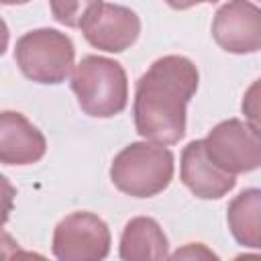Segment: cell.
Returning a JSON list of instances; mask_svg holds the SVG:
<instances>
[{"label":"cell","instance_id":"1","mask_svg":"<svg viewBox=\"0 0 261 261\" xmlns=\"http://www.w3.org/2000/svg\"><path fill=\"white\" fill-rule=\"evenodd\" d=\"M198 69L184 55H165L151 63L135 90V128L153 143L175 145L186 135V106L198 90Z\"/></svg>","mask_w":261,"mask_h":261},{"label":"cell","instance_id":"2","mask_svg":"<svg viewBox=\"0 0 261 261\" xmlns=\"http://www.w3.org/2000/svg\"><path fill=\"white\" fill-rule=\"evenodd\" d=\"M80 108L94 118H112L126 108L128 80L124 67L102 55H86L71 73Z\"/></svg>","mask_w":261,"mask_h":261},{"label":"cell","instance_id":"3","mask_svg":"<svg viewBox=\"0 0 261 261\" xmlns=\"http://www.w3.org/2000/svg\"><path fill=\"white\" fill-rule=\"evenodd\" d=\"M173 177V153L153 141L126 145L110 165L112 184L126 196L153 198L161 194Z\"/></svg>","mask_w":261,"mask_h":261},{"label":"cell","instance_id":"4","mask_svg":"<svg viewBox=\"0 0 261 261\" xmlns=\"http://www.w3.org/2000/svg\"><path fill=\"white\" fill-rule=\"evenodd\" d=\"M14 61L24 77L37 84H61L75 67L71 39L57 29H35L14 45Z\"/></svg>","mask_w":261,"mask_h":261},{"label":"cell","instance_id":"5","mask_svg":"<svg viewBox=\"0 0 261 261\" xmlns=\"http://www.w3.org/2000/svg\"><path fill=\"white\" fill-rule=\"evenodd\" d=\"M204 147L208 157L232 175L261 167V130L249 120L228 118L218 122L206 135Z\"/></svg>","mask_w":261,"mask_h":261},{"label":"cell","instance_id":"6","mask_svg":"<svg viewBox=\"0 0 261 261\" xmlns=\"http://www.w3.org/2000/svg\"><path fill=\"white\" fill-rule=\"evenodd\" d=\"M53 255L59 261H100L110 253L108 224L92 212H71L53 230Z\"/></svg>","mask_w":261,"mask_h":261},{"label":"cell","instance_id":"7","mask_svg":"<svg viewBox=\"0 0 261 261\" xmlns=\"http://www.w3.org/2000/svg\"><path fill=\"white\" fill-rule=\"evenodd\" d=\"M212 37L226 53L247 55L261 51V8L249 0L224 2L214 14Z\"/></svg>","mask_w":261,"mask_h":261},{"label":"cell","instance_id":"8","mask_svg":"<svg viewBox=\"0 0 261 261\" xmlns=\"http://www.w3.org/2000/svg\"><path fill=\"white\" fill-rule=\"evenodd\" d=\"M86 41L106 53H122L135 45L141 35V18L135 10L102 2L82 24Z\"/></svg>","mask_w":261,"mask_h":261},{"label":"cell","instance_id":"9","mask_svg":"<svg viewBox=\"0 0 261 261\" xmlns=\"http://www.w3.org/2000/svg\"><path fill=\"white\" fill-rule=\"evenodd\" d=\"M179 177L184 186L202 200H218L226 196L237 184V175L224 171L208 157L204 139L192 141L184 147Z\"/></svg>","mask_w":261,"mask_h":261},{"label":"cell","instance_id":"10","mask_svg":"<svg viewBox=\"0 0 261 261\" xmlns=\"http://www.w3.org/2000/svg\"><path fill=\"white\" fill-rule=\"evenodd\" d=\"M47 141L43 133L20 112L0 114V161L4 165H31L43 159Z\"/></svg>","mask_w":261,"mask_h":261},{"label":"cell","instance_id":"11","mask_svg":"<svg viewBox=\"0 0 261 261\" xmlns=\"http://www.w3.org/2000/svg\"><path fill=\"white\" fill-rule=\"evenodd\" d=\"M118 253L124 261L165 259L169 257V243L157 220L149 216H135L124 224Z\"/></svg>","mask_w":261,"mask_h":261},{"label":"cell","instance_id":"12","mask_svg":"<svg viewBox=\"0 0 261 261\" xmlns=\"http://www.w3.org/2000/svg\"><path fill=\"white\" fill-rule=\"evenodd\" d=\"M230 234L241 247L261 249V188L243 190L226 208Z\"/></svg>","mask_w":261,"mask_h":261},{"label":"cell","instance_id":"13","mask_svg":"<svg viewBox=\"0 0 261 261\" xmlns=\"http://www.w3.org/2000/svg\"><path fill=\"white\" fill-rule=\"evenodd\" d=\"M100 4L102 0H49L53 18L69 29H82L86 18Z\"/></svg>","mask_w":261,"mask_h":261},{"label":"cell","instance_id":"14","mask_svg":"<svg viewBox=\"0 0 261 261\" xmlns=\"http://www.w3.org/2000/svg\"><path fill=\"white\" fill-rule=\"evenodd\" d=\"M241 110H243L245 118L257 130H261V77L257 82H253L249 86V90L245 92L243 102H241Z\"/></svg>","mask_w":261,"mask_h":261},{"label":"cell","instance_id":"15","mask_svg":"<svg viewBox=\"0 0 261 261\" xmlns=\"http://www.w3.org/2000/svg\"><path fill=\"white\" fill-rule=\"evenodd\" d=\"M169 257H173V259H184V257H188V259H198V257H206V259H212V257H216L210 249H206L202 243H188L184 249H177L173 255H169Z\"/></svg>","mask_w":261,"mask_h":261},{"label":"cell","instance_id":"16","mask_svg":"<svg viewBox=\"0 0 261 261\" xmlns=\"http://www.w3.org/2000/svg\"><path fill=\"white\" fill-rule=\"evenodd\" d=\"M171 8H175V10H188V8H192V6H196V4H202V2H208V4H212V2H218V0H165Z\"/></svg>","mask_w":261,"mask_h":261},{"label":"cell","instance_id":"17","mask_svg":"<svg viewBox=\"0 0 261 261\" xmlns=\"http://www.w3.org/2000/svg\"><path fill=\"white\" fill-rule=\"evenodd\" d=\"M2 4H6V6H12V4H27V2H31V0H0Z\"/></svg>","mask_w":261,"mask_h":261},{"label":"cell","instance_id":"18","mask_svg":"<svg viewBox=\"0 0 261 261\" xmlns=\"http://www.w3.org/2000/svg\"><path fill=\"white\" fill-rule=\"evenodd\" d=\"M259 2H261V0H259Z\"/></svg>","mask_w":261,"mask_h":261}]
</instances>
